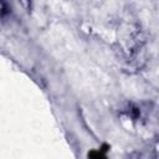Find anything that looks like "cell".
<instances>
[{
    "mask_svg": "<svg viewBox=\"0 0 159 159\" xmlns=\"http://www.w3.org/2000/svg\"><path fill=\"white\" fill-rule=\"evenodd\" d=\"M87 159H107V154L101 149H91L87 153Z\"/></svg>",
    "mask_w": 159,
    "mask_h": 159,
    "instance_id": "obj_1",
    "label": "cell"
},
{
    "mask_svg": "<svg viewBox=\"0 0 159 159\" xmlns=\"http://www.w3.org/2000/svg\"><path fill=\"white\" fill-rule=\"evenodd\" d=\"M109 148H111V147H109V145H108L107 143H103V144L101 145V148H99V149H101V150H102L103 153H106V154H107V152L109 150Z\"/></svg>",
    "mask_w": 159,
    "mask_h": 159,
    "instance_id": "obj_2",
    "label": "cell"
}]
</instances>
